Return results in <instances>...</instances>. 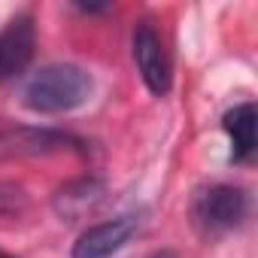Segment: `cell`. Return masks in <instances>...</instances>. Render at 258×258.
I'll list each match as a JSON object with an SVG mask.
<instances>
[{"label": "cell", "instance_id": "6da1fadb", "mask_svg": "<svg viewBox=\"0 0 258 258\" xmlns=\"http://www.w3.org/2000/svg\"><path fill=\"white\" fill-rule=\"evenodd\" d=\"M91 76L76 67V64H49V67H40L25 91H22V100L31 112H40V115H55V112H67V109H76L82 106L88 97H91Z\"/></svg>", "mask_w": 258, "mask_h": 258}, {"label": "cell", "instance_id": "7a4b0ae2", "mask_svg": "<svg viewBox=\"0 0 258 258\" xmlns=\"http://www.w3.org/2000/svg\"><path fill=\"white\" fill-rule=\"evenodd\" d=\"M61 152H85V143L73 134L55 127H31V124H0V161L10 158H43Z\"/></svg>", "mask_w": 258, "mask_h": 258}, {"label": "cell", "instance_id": "3957f363", "mask_svg": "<svg viewBox=\"0 0 258 258\" xmlns=\"http://www.w3.org/2000/svg\"><path fill=\"white\" fill-rule=\"evenodd\" d=\"M246 210H249L246 191L237 185H228V182H216V185L201 188L195 195V204H191L195 225L207 237H216V234L237 228L246 219Z\"/></svg>", "mask_w": 258, "mask_h": 258}, {"label": "cell", "instance_id": "277c9868", "mask_svg": "<svg viewBox=\"0 0 258 258\" xmlns=\"http://www.w3.org/2000/svg\"><path fill=\"white\" fill-rule=\"evenodd\" d=\"M131 49H134V64H137V70H140L146 88H149L152 94H167V91H170V82H173L170 58H167L164 40H161V34L155 31L152 22H140V25L134 28Z\"/></svg>", "mask_w": 258, "mask_h": 258}, {"label": "cell", "instance_id": "5b68a950", "mask_svg": "<svg viewBox=\"0 0 258 258\" xmlns=\"http://www.w3.org/2000/svg\"><path fill=\"white\" fill-rule=\"evenodd\" d=\"M37 52V28H34V16L22 13L16 19L7 22V28L0 31V82L19 79Z\"/></svg>", "mask_w": 258, "mask_h": 258}, {"label": "cell", "instance_id": "8992f818", "mask_svg": "<svg viewBox=\"0 0 258 258\" xmlns=\"http://www.w3.org/2000/svg\"><path fill=\"white\" fill-rule=\"evenodd\" d=\"M137 225H140L137 216H118V219L97 222L79 234L70 258H109L137 234Z\"/></svg>", "mask_w": 258, "mask_h": 258}, {"label": "cell", "instance_id": "52a82bcc", "mask_svg": "<svg viewBox=\"0 0 258 258\" xmlns=\"http://www.w3.org/2000/svg\"><path fill=\"white\" fill-rule=\"evenodd\" d=\"M106 198V185L94 176H82V179H73L67 182L64 188H58L55 195V213L67 222H76L88 213H94Z\"/></svg>", "mask_w": 258, "mask_h": 258}, {"label": "cell", "instance_id": "ba28073f", "mask_svg": "<svg viewBox=\"0 0 258 258\" xmlns=\"http://www.w3.org/2000/svg\"><path fill=\"white\" fill-rule=\"evenodd\" d=\"M222 127L231 140V155L234 161H246L255 152V137H258V112L255 103H237L234 109L225 112Z\"/></svg>", "mask_w": 258, "mask_h": 258}, {"label": "cell", "instance_id": "9c48e42d", "mask_svg": "<svg viewBox=\"0 0 258 258\" xmlns=\"http://www.w3.org/2000/svg\"><path fill=\"white\" fill-rule=\"evenodd\" d=\"M25 207H28V198H25V191H22V188L0 182V219H7V216H19V213H25Z\"/></svg>", "mask_w": 258, "mask_h": 258}, {"label": "cell", "instance_id": "30bf717a", "mask_svg": "<svg viewBox=\"0 0 258 258\" xmlns=\"http://www.w3.org/2000/svg\"><path fill=\"white\" fill-rule=\"evenodd\" d=\"M149 258H176V252H170V249H164V252H155V255H149Z\"/></svg>", "mask_w": 258, "mask_h": 258}, {"label": "cell", "instance_id": "8fae6325", "mask_svg": "<svg viewBox=\"0 0 258 258\" xmlns=\"http://www.w3.org/2000/svg\"><path fill=\"white\" fill-rule=\"evenodd\" d=\"M0 258H16L13 252H4V249H0Z\"/></svg>", "mask_w": 258, "mask_h": 258}]
</instances>
